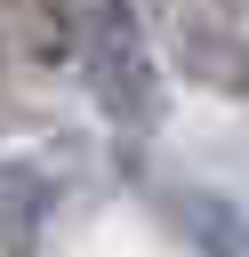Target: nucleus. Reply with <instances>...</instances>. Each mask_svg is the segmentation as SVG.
Returning <instances> with one entry per match:
<instances>
[{
  "mask_svg": "<svg viewBox=\"0 0 249 257\" xmlns=\"http://www.w3.org/2000/svg\"><path fill=\"white\" fill-rule=\"evenodd\" d=\"M225 8H249V0H225Z\"/></svg>",
  "mask_w": 249,
  "mask_h": 257,
  "instance_id": "obj_6",
  "label": "nucleus"
},
{
  "mask_svg": "<svg viewBox=\"0 0 249 257\" xmlns=\"http://www.w3.org/2000/svg\"><path fill=\"white\" fill-rule=\"evenodd\" d=\"M72 56H80L88 96L112 128L145 137L161 120V56H153L145 16L129 0H72Z\"/></svg>",
  "mask_w": 249,
  "mask_h": 257,
  "instance_id": "obj_1",
  "label": "nucleus"
},
{
  "mask_svg": "<svg viewBox=\"0 0 249 257\" xmlns=\"http://www.w3.org/2000/svg\"><path fill=\"white\" fill-rule=\"evenodd\" d=\"M169 217L185 225V241L201 257H249V217L233 209V193H217V185H169Z\"/></svg>",
  "mask_w": 249,
  "mask_h": 257,
  "instance_id": "obj_4",
  "label": "nucleus"
},
{
  "mask_svg": "<svg viewBox=\"0 0 249 257\" xmlns=\"http://www.w3.org/2000/svg\"><path fill=\"white\" fill-rule=\"evenodd\" d=\"M56 217V177L40 161H0V249L40 257V233Z\"/></svg>",
  "mask_w": 249,
  "mask_h": 257,
  "instance_id": "obj_3",
  "label": "nucleus"
},
{
  "mask_svg": "<svg viewBox=\"0 0 249 257\" xmlns=\"http://www.w3.org/2000/svg\"><path fill=\"white\" fill-rule=\"evenodd\" d=\"M169 48H177V72L185 80H201L217 96H249V40L225 16H177Z\"/></svg>",
  "mask_w": 249,
  "mask_h": 257,
  "instance_id": "obj_2",
  "label": "nucleus"
},
{
  "mask_svg": "<svg viewBox=\"0 0 249 257\" xmlns=\"http://www.w3.org/2000/svg\"><path fill=\"white\" fill-rule=\"evenodd\" d=\"M0 40L32 64L72 56V0H0Z\"/></svg>",
  "mask_w": 249,
  "mask_h": 257,
  "instance_id": "obj_5",
  "label": "nucleus"
},
{
  "mask_svg": "<svg viewBox=\"0 0 249 257\" xmlns=\"http://www.w3.org/2000/svg\"><path fill=\"white\" fill-rule=\"evenodd\" d=\"M0 56H8V40H0Z\"/></svg>",
  "mask_w": 249,
  "mask_h": 257,
  "instance_id": "obj_7",
  "label": "nucleus"
}]
</instances>
